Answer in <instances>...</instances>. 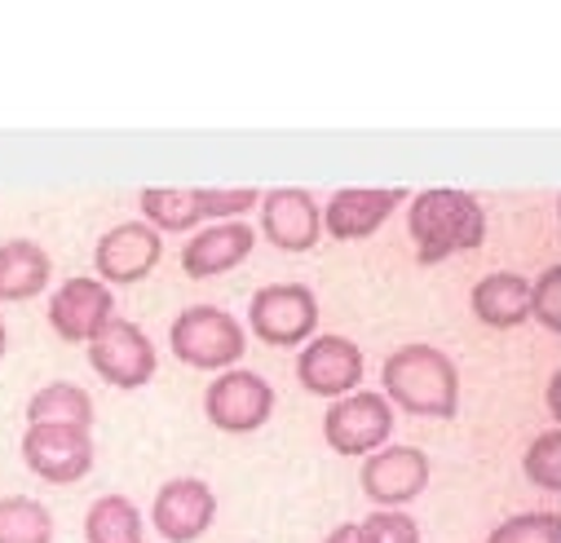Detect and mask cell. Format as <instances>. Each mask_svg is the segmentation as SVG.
Segmentation results:
<instances>
[{
  "label": "cell",
  "instance_id": "obj_1",
  "mask_svg": "<svg viewBox=\"0 0 561 543\" xmlns=\"http://www.w3.org/2000/svg\"><path fill=\"white\" fill-rule=\"evenodd\" d=\"M407 234L415 243L420 265H443L460 252H478L486 243V212L469 190L430 186L407 208Z\"/></svg>",
  "mask_w": 561,
  "mask_h": 543
},
{
  "label": "cell",
  "instance_id": "obj_2",
  "mask_svg": "<svg viewBox=\"0 0 561 543\" xmlns=\"http://www.w3.org/2000/svg\"><path fill=\"white\" fill-rule=\"evenodd\" d=\"M380 393L389 406L407 416H425V420H451L460 412V371L451 354L434 345H402L385 358L380 371Z\"/></svg>",
  "mask_w": 561,
  "mask_h": 543
},
{
  "label": "cell",
  "instance_id": "obj_3",
  "mask_svg": "<svg viewBox=\"0 0 561 543\" xmlns=\"http://www.w3.org/2000/svg\"><path fill=\"white\" fill-rule=\"evenodd\" d=\"M169 345L195 371H230L248 349V332L221 305H191L173 319Z\"/></svg>",
  "mask_w": 561,
  "mask_h": 543
},
{
  "label": "cell",
  "instance_id": "obj_4",
  "mask_svg": "<svg viewBox=\"0 0 561 543\" xmlns=\"http://www.w3.org/2000/svg\"><path fill=\"white\" fill-rule=\"evenodd\" d=\"M248 327L261 345L297 349L319 332V297L306 284H265L248 301Z\"/></svg>",
  "mask_w": 561,
  "mask_h": 543
},
{
  "label": "cell",
  "instance_id": "obj_5",
  "mask_svg": "<svg viewBox=\"0 0 561 543\" xmlns=\"http://www.w3.org/2000/svg\"><path fill=\"white\" fill-rule=\"evenodd\" d=\"M323 438L336 455H371L393 438V406L380 389H354L336 397L323 416Z\"/></svg>",
  "mask_w": 561,
  "mask_h": 543
},
{
  "label": "cell",
  "instance_id": "obj_6",
  "mask_svg": "<svg viewBox=\"0 0 561 543\" xmlns=\"http://www.w3.org/2000/svg\"><path fill=\"white\" fill-rule=\"evenodd\" d=\"M204 416L221 434H256L274 416V384L256 371L230 367L204 389Z\"/></svg>",
  "mask_w": 561,
  "mask_h": 543
},
{
  "label": "cell",
  "instance_id": "obj_7",
  "mask_svg": "<svg viewBox=\"0 0 561 543\" xmlns=\"http://www.w3.org/2000/svg\"><path fill=\"white\" fill-rule=\"evenodd\" d=\"M89 367L115 384V389H142L151 384L156 367H160V354L151 345V336L137 327L133 319H111L93 340H89Z\"/></svg>",
  "mask_w": 561,
  "mask_h": 543
},
{
  "label": "cell",
  "instance_id": "obj_8",
  "mask_svg": "<svg viewBox=\"0 0 561 543\" xmlns=\"http://www.w3.org/2000/svg\"><path fill=\"white\" fill-rule=\"evenodd\" d=\"M93 434L89 429H67V425H27L23 434V464L49 482V486H71L93 473Z\"/></svg>",
  "mask_w": 561,
  "mask_h": 543
},
{
  "label": "cell",
  "instance_id": "obj_9",
  "mask_svg": "<svg viewBox=\"0 0 561 543\" xmlns=\"http://www.w3.org/2000/svg\"><path fill=\"white\" fill-rule=\"evenodd\" d=\"M430 477H434L430 455L420 447H398V442L371 451L363 460V473H358L363 495L376 508H402V504L420 499V495H425V486H430Z\"/></svg>",
  "mask_w": 561,
  "mask_h": 543
},
{
  "label": "cell",
  "instance_id": "obj_10",
  "mask_svg": "<svg viewBox=\"0 0 561 543\" xmlns=\"http://www.w3.org/2000/svg\"><path fill=\"white\" fill-rule=\"evenodd\" d=\"M160 256H164V239L147 221H119L93 247L98 279L106 288H115V284H142L151 269L160 265Z\"/></svg>",
  "mask_w": 561,
  "mask_h": 543
},
{
  "label": "cell",
  "instance_id": "obj_11",
  "mask_svg": "<svg viewBox=\"0 0 561 543\" xmlns=\"http://www.w3.org/2000/svg\"><path fill=\"white\" fill-rule=\"evenodd\" d=\"M261 234L278 252H310L323 239V208L301 186H274L261 195Z\"/></svg>",
  "mask_w": 561,
  "mask_h": 543
},
{
  "label": "cell",
  "instance_id": "obj_12",
  "mask_svg": "<svg viewBox=\"0 0 561 543\" xmlns=\"http://www.w3.org/2000/svg\"><path fill=\"white\" fill-rule=\"evenodd\" d=\"M363 371H367L363 349L350 336H336V332L306 340V349L297 354V380L310 393L332 397V402L345 397V393H354L363 384Z\"/></svg>",
  "mask_w": 561,
  "mask_h": 543
},
{
  "label": "cell",
  "instance_id": "obj_13",
  "mask_svg": "<svg viewBox=\"0 0 561 543\" xmlns=\"http://www.w3.org/2000/svg\"><path fill=\"white\" fill-rule=\"evenodd\" d=\"M213 521H217V495L204 477H173L156 490L151 525L169 543H195L208 534Z\"/></svg>",
  "mask_w": 561,
  "mask_h": 543
},
{
  "label": "cell",
  "instance_id": "obj_14",
  "mask_svg": "<svg viewBox=\"0 0 561 543\" xmlns=\"http://www.w3.org/2000/svg\"><path fill=\"white\" fill-rule=\"evenodd\" d=\"M111 319H115V292L102 279H67L49 297V327L71 345H89Z\"/></svg>",
  "mask_w": 561,
  "mask_h": 543
},
{
  "label": "cell",
  "instance_id": "obj_15",
  "mask_svg": "<svg viewBox=\"0 0 561 543\" xmlns=\"http://www.w3.org/2000/svg\"><path fill=\"white\" fill-rule=\"evenodd\" d=\"M407 204V190L402 186H345L328 199L323 208V230L341 243H354V239H371L389 217L393 208Z\"/></svg>",
  "mask_w": 561,
  "mask_h": 543
},
{
  "label": "cell",
  "instance_id": "obj_16",
  "mask_svg": "<svg viewBox=\"0 0 561 543\" xmlns=\"http://www.w3.org/2000/svg\"><path fill=\"white\" fill-rule=\"evenodd\" d=\"M256 247V230L248 221H217L199 234H191V243L182 247V269L191 279H217L226 269L243 265Z\"/></svg>",
  "mask_w": 561,
  "mask_h": 543
},
{
  "label": "cell",
  "instance_id": "obj_17",
  "mask_svg": "<svg viewBox=\"0 0 561 543\" xmlns=\"http://www.w3.org/2000/svg\"><path fill=\"white\" fill-rule=\"evenodd\" d=\"M54 279V261L36 239L0 243V305L36 301Z\"/></svg>",
  "mask_w": 561,
  "mask_h": 543
},
{
  "label": "cell",
  "instance_id": "obj_18",
  "mask_svg": "<svg viewBox=\"0 0 561 543\" xmlns=\"http://www.w3.org/2000/svg\"><path fill=\"white\" fill-rule=\"evenodd\" d=\"M469 305L486 327L513 332V327H522L530 319V279L517 275V269H495V275L473 284Z\"/></svg>",
  "mask_w": 561,
  "mask_h": 543
},
{
  "label": "cell",
  "instance_id": "obj_19",
  "mask_svg": "<svg viewBox=\"0 0 561 543\" xmlns=\"http://www.w3.org/2000/svg\"><path fill=\"white\" fill-rule=\"evenodd\" d=\"M137 208H142V221L156 234H186L204 221L199 186H147L137 195Z\"/></svg>",
  "mask_w": 561,
  "mask_h": 543
},
{
  "label": "cell",
  "instance_id": "obj_20",
  "mask_svg": "<svg viewBox=\"0 0 561 543\" xmlns=\"http://www.w3.org/2000/svg\"><path fill=\"white\" fill-rule=\"evenodd\" d=\"M27 425L93 429V397H89V389H80L71 380H54L27 397Z\"/></svg>",
  "mask_w": 561,
  "mask_h": 543
},
{
  "label": "cell",
  "instance_id": "obj_21",
  "mask_svg": "<svg viewBox=\"0 0 561 543\" xmlns=\"http://www.w3.org/2000/svg\"><path fill=\"white\" fill-rule=\"evenodd\" d=\"M84 543H142V508L128 495H102L84 512Z\"/></svg>",
  "mask_w": 561,
  "mask_h": 543
},
{
  "label": "cell",
  "instance_id": "obj_22",
  "mask_svg": "<svg viewBox=\"0 0 561 543\" xmlns=\"http://www.w3.org/2000/svg\"><path fill=\"white\" fill-rule=\"evenodd\" d=\"M0 543H54V512L36 495H0Z\"/></svg>",
  "mask_w": 561,
  "mask_h": 543
},
{
  "label": "cell",
  "instance_id": "obj_23",
  "mask_svg": "<svg viewBox=\"0 0 561 543\" xmlns=\"http://www.w3.org/2000/svg\"><path fill=\"white\" fill-rule=\"evenodd\" d=\"M522 473L539 486V490H552L561 495V429H543L539 438H530L526 455H522Z\"/></svg>",
  "mask_w": 561,
  "mask_h": 543
},
{
  "label": "cell",
  "instance_id": "obj_24",
  "mask_svg": "<svg viewBox=\"0 0 561 543\" xmlns=\"http://www.w3.org/2000/svg\"><path fill=\"white\" fill-rule=\"evenodd\" d=\"M486 543H561V512H517L500 521Z\"/></svg>",
  "mask_w": 561,
  "mask_h": 543
},
{
  "label": "cell",
  "instance_id": "obj_25",
  "mask_svg": "<svg viewBox=\"0 0 561 543\" xmlns=\"http://www.w3.org/2000/svg\"><path fill=\"white\" fill-rule=\"evenodd\" d=\"M261 204L256 186H199V212L204 221H239L248 208Z\"/></svg>",
  "mask_w": 561,
  "mask_h": 543
},
{
  "label": "cell",
  "instance_id": "obj_26",
  "mask_svg": "<svg viewBox=\"0 0 561 543\" xmlns=\"http://www.w3.org/2000/svg\"><path fill=\"white\" fill-rule=\"evenodd\" d=\"M358 539L363 543H420V525L402 508H376L371 517L358 521Z\"/></svg>",
  "mask_w": 561,
  "mask_h": 543
},
{
  "label": "cell",
  "instance_id": "obj_27",
  "mask_svg": "<svg viewBox=\"0 0 561 543\" xmlns=\"http://www.w3.org/2000/svg\"><path fill=\"white\" fill-rule=\"evenodd\" d=\"M530 319L561 336V265H548L530 284Z\"/></svg>",
  "mask_w": 561,
  "mask_h": 543
},
{
  "label": "cell",
  "instance_id": "obj_28",
  "mask_svg": "<svg viewBox=\"0 0 561 543\" xmlns=\"http://www.w3.org/2000/svg\"><path fill=\"white\" fill-rule=\"evenodd\" d=\"M548 416H552L557 429H561V367H557L552 380H548Z\"/></svg>",
  "mask_w": 561,
  "mask_h": 543
},
{
  "label": "cell",
  "instance_id": "obj_29",
  "mask_svg": "<svg viewBox=\"0 0 561 543\" xmlns=\"http://www.w3.org/2000/svg\"><path fill=\"white\" fill-rule=\"evenodd\" d=\"M323 543H363V539H358V521H345V525H336V530H332Z\"/></svg>",
  "mask_w": 561,
  "mask_h": 543
},
{
  "label": "cell",
  "instance_id": "obj_30",
  "mask_svg": "<svg viewBox=\"0 0 561 543\" xmlns=\"http://www.w3.org/2000/svg\"><path fill=\"white\" fill-rule=\"evenodd\" d=\"M5 349H10V327H5V314H0V358H5Z\"/></svg>",
  "mask_w": 561,
  "mask_h": 543
}]
</instances>
